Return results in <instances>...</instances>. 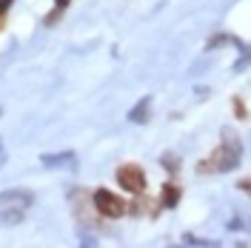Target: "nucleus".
Listing matches in <instances>:
<instances>
[{"label":"nucleus","instance_id":"obj_1","mask_svg":"<svg viewBox=\"0 0 251 248\" xmlns=\"http://www.w3.org/2000/svg\"><path fill=\"white\" fill-rule=\"evenodd\" d=\"M240 157H243V143L234 131H223V140L214 149V154L205 157L200 163V174H223V171H231L240 166Z\"/></svg>","mask_w":251,"mask_h":248},{"label":"nucleus","instance_id":"obj_2","mask_svg":"<svg viewBox=\"0 0 251 248\" xmlns=\"http://www.w3.org/2000/svg\"><path fill=\"white\" fill-rule=\"evenodd\" d=\"M31 191H23V188H9V191H3L0 194V205H3V211H0V223H6V225H15L20 220L26 217V211L31 208Z\"/></svg>","mask_w":251,"mask_h":248},{"label":"nucleus","instance_id":"obj_3","mask_svg":"<svg viewBox=\"0 0 251 248\" xmlns=\"http://www.w3.org/2000/svg\"><path fill=\"white\" fill-rule=\"evenodd\" d=\"M92 202H94V211H97L100 217H106V220H117V217L126 214V202L120 200L117 194H111L109 188H97Z\"/></svg>","mask_w":251,"mask_h":248},{"label":"nucleus","instance_id":"obj_4","mask_svg":"<svg viewBox=\"0 0 251 248\" xmlns=\"http://www.w3.org/2000/svg\"><path fill=\"white\" fill-rule=\"evenodd\" d=\"M117 183H120V188L131 191V194H143L146 191V174H143L140 166L126 163V166L117 169Z\"/></svg>","mask_w":251,"mask_h":248},{"label":"nucleus","instance_id":"obj_5","mask_svg":"<svg viewBox=\"0 0 251 248\" xmlns=\"http://www.w3.org/2000/svg\"><path fill=\"white\" fill-rule=\"evenodd\" d=\"M40 163H43L46 169H75V166H77V157H75V151H63V154H43V157H40Z\"/></svg>","mask_w":251,"mask_h":248},{"label":"nucleus","instance_id":"obj_6","mask_svg":"<svg viewBox=\"0 0 251 248\" xmlns=\"http://www.w3.org/2000/svg\"><path fill=\"white\" fill-rule=\"evenodd\" d=\"M149 106H151V97H143L140 103L128 111V120H131V123H146V120H149Z\"/></svg>","mask_w":251,"mask_h":248},{"label":"nucleus","instance_id":"obj_7","mask_svg":"<svg viewBox=\"0 0 251 248\" xmlns=\"http://www.w3.org/2000/svg\"><path fill=\"white\" fill-rule=\"evenodd\" d=\"M180 200V188L174 186V183H166L163 186V194H160V202H163V208H174Z\"/></svg>","mask_w":251,"mask_h":248},{"label":"nucleus","instance_id":"obj_8","mask_svg":"<svg viewBox=\"0 0 251 248\" xmlns=\"http://www.w3.org/2000/svg\"><path fill=\"white\" fill-rule=\"evenodd\" d=\"M12 3H15V0H0V26H3V17H6V12H9Z\"/></svg>","mask_w":251,"mask_h":248},{"label":"nucleus","instance_id":"obj_9","mask_svg":"<svg viewBox=\"0 0 251 248\" xmlns=\"http://www.w3.org/2000/svg\"><path fill=\"white\" fill-rule=\"evenodd\" d=\"M163 166H169L172 171H177V157H172V154H169V157H163Z\"/></svg>","mask_w":251,"mask_h":248},{"label":"nucleus","instance_id":"obj_10","mask_svg":"<svg viewBox=\"0 0 251 248\" xmlns=\"http://www.w3.org/2000/svg\"><path fill=\"white\" fill-rule=\"evenodd\" d=\"M240 191H246V194H251V180H240Z\"/></svg>","mask_w":251,"mask_h":248},{"label":"nucleus","instance_id":"obj_11","mask_svg":"<svg viewBox=\"0 0 251 248\" xmlns=\"http://www.w3.org/2000/svg\"><path fill=\"white\" fill-rule=\"evenodd\" d=\"M0 166H6V146H3V140H0Z\"/></svg>","mask_w":251,"mask_h":248},{"label":"nucleus","instance_id":"obj_12","mask_svg":"<svg viewBox=\"0 0 251 248\" xmlns=\"http://www.w3.org/2000/svg\"><path fill=\"white\" fill-rule=\"evenodd\" d=\"M54 3H57V9H66L69 6V0H54Z\"/></svg>","mask_w":251,"mask_h":248}]
</instances>
